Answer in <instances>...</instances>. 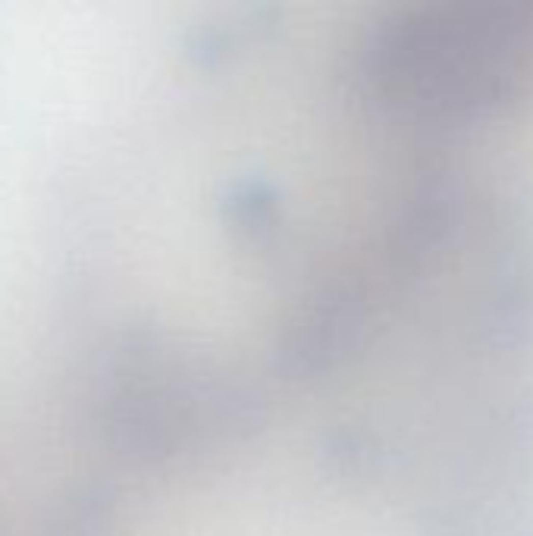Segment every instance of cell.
Here are the masks:
<instances>
[{
	"instance_id": "1",
	"label": "cell",
	"mask_w": 533,
	"mask_h": 536,
	"mask_svg": "<svg viewBox=\"0 0 533 536\" xmlns=\"http://www.w3.org/2000/svg\"><path fill=\"white\" fill-rule=\"evenodd\" d=\"M57 157H60V151H57ZM60 170H63V163H60ZM63 185H66V176H63ZM66 201H69V189H66ZM69 213H72V204H69ZM72 229H75V217H72ZM75 242H78V232H75ZM78 251H82V245H78ZM82 263H85V254H82ZM85 273H88V266H85ZM88 285H91V276H88ZM91 295H94V288H91ZM94 304H97V298H94ZM97 314H100V307H97ZM100 323H104V317H100ZM104 333H107V326H104ZM107 342H110V336H107ZM110 352H113V345H110ZM113 361H116V355H113ZM116 370H122V364ZM126 373H119V380Z\"/></svg>"
}]
</instances>
